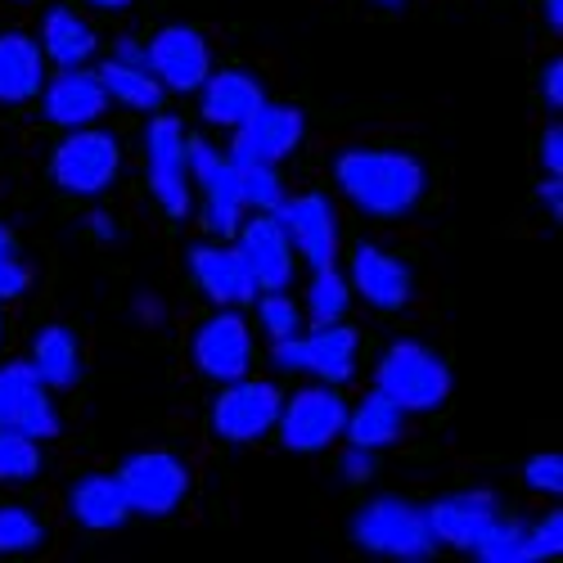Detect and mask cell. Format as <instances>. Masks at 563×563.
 <instances>
[{
	"label": "cell",
	"instance_id": "cell-1",
	"mask_svg": "<svg viewBox=\"0 0 563 563\" xmlns=\"http://www.w3.org/2000/svg\"><path fill=\"white\" fill-rule=\"evenodd\" d=\"M339 190L369 217H406L424 199L429 172L401 150H343L334 163Z\"/></svg>",
	"mask_w": 563,
	"mask_h": 563
},
{
	"label": "cell",
	"instance_id": "cell-2",
	"mask_svg": "<svg viewBox=\"0 0 563 563\" xmlns=\"http://www.w3.org/2000/svg\"><path fill=\"white\" fill-rule=\"evenodd\" d=\"M374 388L388 401H397L406 415L410 410H438L451 397V365L415 339L393 343L379 365H374Z\"/></svg>",
	"mask_w": 563,
	"mask_h": 563
},
{
	"label": "cell",
	"instance_id": "cell-3",
	"mask_svg": "<svg viewBox=\"0 0 563 563\" xmlns=\"http://www.w3.org/2000/svg\"><path fill=\"white\" fill-rule=\"evenodd\" d=\"M352 537H356L361 550L384 554V559H401V563L429 559L438 550V537L429 528V514L419 505H410V500H401V496L369 500L352 519Z\"/></svg>",
	"mask_w": 563,
	"mask_h": 563
},
{
	"label": "cell",
	"instance_id": "cell-4",
	"mask_svg": "<svg viewBox=\"0 0 563 563\" xmlns=\"http://www.w3.org/2000/svg\"><path fill=\"white\" fill-rule=\"evenodd\" d=\"M122 167V150H118V140L109 131H100L96 122L90 126H73L64 140H59V150L51 158V176L64 195H77V199H96L104 195L113 176Z\"/></svg>",
	"mask_w": 563,
	"mask_h": 563
},
{
	"label": "cell",
	"instance_id": "cell-5",
	"mask_svg": "<svg viewBox=\"0 0 563 563\" xmlns=\"http://www.w3.org/2000/svg\"><path fill=\"white\" fill-rule=\"evenodd\" d=\"M356 330L352 324H311V334H294L285 343H275V365L279 369H302L316 374L320 384H347L356 374Z\"/></svg>",
	"mask_w": 563,
	"mask_h": 563
},
{
	"label": "cell",
	"instance_id": "cell-6",
	"mask_svg": "<svg viewBox=\"0 0 563 563\" xmlns=\"http://www.w3.org/2000/svg\"><path fill=\"white\" fill-rule=\"evenodd\" d=\"M343 424H347V406L343 397L334 393V384H316V388H302L294 397H285V406H279V442H285L289 451H324L334 446L343 438Z\"/></svg>",
	"mask_w": 563,
	"mask_h": 563
},
{
	"label": "cell",
	"instance_id": "cell-7",
	"mask_svg": "<svg viewBox=\"0 0 563 563\" xmlns=\"http://www.w3.org/2000/svg\"><path fill=\"white\" fill-rule=\"evenodd\" d=\"M118 483L126 492L131 514L163 519V514H172L185 500V492H190V468H185L172 451H135L122 460Z\"/></svg>",
	"mask_w": 563,
	"mask_h": 563
},
{
	"label": "cell",
	"instance_id": "cell-8",
	"mask_svg": "<svg viewBox=\"0 0 563 563\" xmlns=\"http://www.w3.org/2000/svg\"><path fill=\"white\" fill-rule=\"evenodd\" d=\"M185 163H190V185L203 190L208 230L230 240L244 221V195H240V176H234V158L217 154L208 140H185Z\"/></svg>",
	"mask_w": 563,
	"mask_h": 563
},
{
	"label": "cell",
	"instance_id": "cell-9",
	"mask_svg": "<svg viewBox=\"0 0 563 563\" xmlns=\"http://www.w3.org/2000/svg\"><path fill=\"white\" fill-rule=\"evenodd\" d=\"M0 429L27 433L36 442L59 438V410L51 401V388L32 369V361L0 365Z\"/></svg>",
	"mask_w": 563,
	"mask_h": 563
},
{
	"label": "cell",
	"instance_id": "cell-10",
	"mask_svg": "<svg viewBox=\"0 0 563 563\" xmlns=\"http://www.w3.org/2000/svg\"><path fill=\"white\" fill-rule=\"evenodd\" d=\"M279 406H285V393L266 379H230L221 388V397L212 401V429L225 442H257L262 433L275 429Z\"/></svg>",
	"mask_w": 563,
	"mask_h": 563
},
{
	"label": "cell",
	"instance_id": "cell-11",
	"mask_svg": "<svg viewBox=\"0 0 563 563\" xmlns=\"http://www.w3.org/2000/svg\"><path fill=\"white\" fill-rule=\"evenodd\" d=\"M185 126L176 118H154L145 131V167H150V190L163 203L167 217L190 212V163H185Z\"/></svg>",
	"mask_w": 563,
	"mask_h": 563
},
{
	"label": "cell",
	"instance_id": "cell-12",
	"mask_svg": "<svg viewBox=\"0 0 563 563\" xmlns=\"http://www.w3.org/2000/svg\"><path fill=\"white\" fill-rule=\"evenodd\" d=\"M307 135V118L302 109L294 104H271L262 100L240 126H234V145H230V158L240 163H285Z\"/></svg>",
	"mask_w": 563,
	"mask_h": 563
},
{
	"label": "cell",
	"instance_id": "cell-13",
	"mask_svg": "<svg viewBox=\"0 0 563 563\" xmlns=\"http://www.w3.org/2000/svg\"><path fill=\"white\" fill-rule=\"evenodd\" d=\"M145 64L150 73L163 81V90H190L203 86V77L212 73V55H208V41L185 27V23H172V27H158L150 41H145Z\"/></svg>",
	"mask_w": 563,
	"mask_h": 563
},
{
	"label": "cell",
	"instance_id": "cell-14",
	"mask_svg": "<svg viewBox=\"0 0 563 563\" xmlns=\"http://www.w3.org/2000/svg\"><path fill=\"white\" fill-rule=\"evenodd\" d=\"M279 225H285L289 244L298 257H307L311 271L339 262V212L324 195H298L275 208Z\"/></svg>",
	"mask_w": 563,
	"mask_h": 563
},
{
	"label": "cell",
	"instance_id": "cell-15",
	"mask_svg": "<svg viewBox=\"0 0 563 563\" xmlns=\"http://www.w3.org/2000/svg\"><path fill=\"white\" fill-rule=\"evenodd\" d=\"M195 365L217 384H230V379H244L249 365H253V334H249V320L234 311V307H221L212 320L199 324L195 334Z\"/></svg>",
	"mask_w": 563,
	"mask_h": 563
},
{
	"label": "cell",
	"instance_id": "cell-16",
	"mask_svg": "<svg viewBox=\"0 0 563 563\" xmlns=\"http://www.w3.org/2000/svg\"><path fill=\"white\" fill-rule=\"evenodd\" d=\"M234 249L244 253L253 279H257V294L262 289H289L294 279V244L285 225H279L275 212H253L249 221H240L234 230Z\"/></svg>",
	"mask_w": 563,
	"mask_h": 563
},
{
	"label": "cell",
	"instance_id": "cell-17",
	"mask_svg": "<svg viewBox=\"0 0 563 563\" xmlns=\"http://www.w3.org/2000/svg\"><path fill=\"white\" fill-rule=\"evenodd\" d=\"M190 275L217 307H249L257 298V279L234 244H195Z\"/></svg>",
	"mask_w": 563,
	"mask_h": 563
},
{
	"label": "cell",
	"instance_id": "cell-18",
	"mask_svg": "<svg viewBox=\"0 0 563 563\" xmlns=\"http://www.w3.org/2000/svg\"><path fill=\"white\" fill-rule=\"evenodd\" d=\"M429 528L438 537V545H455V550H474L496 523H500V505L487 492H455L433 500L429 509Z\"/></svg>",
	"mask_w": 563,
	"mask_h": 563
},
{
	"label": "cell",
	"instance_id": "cell-19",
	"mask_svg": "<svg viewBox=\"0 0 563 563\" xmlns=\"http://www.w3.org/2000/svg\"><path fill=\"white\" fill-rule=\"evenodd\" d=\"M41 113L45 122H55L64 131L73 126H90V122H100L104 109H109V96H104V86L96 73H86V68H64L59 77L51 81H41Z\"/></svg>",
	"mask_w": 563,
	"mask_h": 563
},
{
	"label": "cell",
	"instance_id": "cell-20",
	"mask_svg": "<svg viewBox=\"0 0 563 563\" xmlns=\"http://www.w3.org/2000/svg\"><path fill=\"white\" fill-rule=\"evenodd\" d=\"M352 294H361L369 307L379 311H401L410 302V266L401 257H393L379 244H361L352 253V271H347Z\"/></svg>",
	"mask_w": 563,
	"mask_h": 563
},
{
	"label": "cell",
	"instance_id": "cell-21",
	"mask_svg": "<svg viewBox=\"0 0 563 563\" xmlns=\"http://www.w3.org/2000/svg\"><path fill=\"white\" fill-rule=\"evenodd\" d=\"M199 96H203V118L212 126H240L266 96H262V86L253 73H240V68H225V73H208L203 86H199Z\"/></svg>",
	"mask_w": 563,
	"mask_h": 563
},
{
	"label": "cell",
	"instance_id": "cell-22",
	"mask_svg": "<svg viewBox=\"0 0 563 563\" xmlns=\"http://www.w3.org/2000/svg\"><path fill=\"white\" fill-rule=\"evenodd\" d=\"M45 81V55L41 45L23 32L0 36V104H27L41 96Z\"/></svg>",
	"mask_w": 563,
	"mask_h": 563
},
{
	"label": "cell",
	"instance_id": "cell-23",
	"mask_svg": "<svg viewBox=\"0 0 563 563\" xmlns=\"http://www.w3.org/2000/svg\"><path fill=\"white\" fill-rule=\"evenodd\" d=\"M68 509H73V519L90 532H109V528H122L131 519V505H126V492H122L118 474L81 478L68 496Z\"/></svg>",
	"mask_w": 563,
	"mask_h": 563
},
{
	"label": "cell",
	"instance_id": "cell-24",
	"mask_svg": "<svg viewBox=\"0 0 563 563\" xmlns=\"http://www.w3.org/2000/svg\"><path fill=\"white\" fill-rule=\"evenodd\" d=\"M96 77H100V86H104L109 100H118V104H126V109H135V113H158V104H163V81L150 73L145 59H122V55H113L109 64H100Z\"/></svg>",
	"mask_w": 563,
	"mask_h": 563
},
{
	"label": "cell",
	"instance_id": "cell-25",
	"mask_svg": "<svg viewBox=\"0 0 563 563\" xmlns=\"http://www.w3.org/2000/svg\"><path fill=\"white\" fill-rule=\"evenodd\" d=\"M41 55L45 59H55L59 68H81V64H90V55H96V32H90V23L86 19H77L73 10H64V5H55L51 14L41 19Z\"/></svg>",
	"mask_w": 563,
	"mask_h": 563
},
{
	"label": "cell",
	"instance_id": "cell-26",
	"mask_svg": "<svg viewBox=\"0 0 563 563\" xmlns=\"http://www.w3.org/2000/svg\"><path fill=\"white\" fill-rule=\"evenodd\" d=\"M401 429H406V410L374 388L356 410H347L343 438L352 446H361V451H384V446H393L401 438Z\"/></svg>",
	"mask_w": 563,
	"mask_h": 563
},
{
	"label": "cell",
	"instance_id": "cell-27",
	"mask_svg": "<svg viewBox=\"0 0 563 563\" xmlns=\"http://www.w3.org/2000/svg\"><path fill=\"white\" fill-rule=\"evenodd\" d=\"M32 369L41 374L45 388H73L81 379V352L77 339L64 324H45L32 343Z\"/></svg>",
	"mask_w": 563,
	"mask_h": 563
},
{
	"label": "cell",
	"instance_id": "cell-28",
	"mask_svg": "<svg viewBox=\"0 0 563 563\" xmlns=\"http://www.w3.org/2000/svg\"><path fill=\"white\" fill-rule=\"evenodd\" d=\"M352 307V285L339 266H320L307 289V320L311 324H339Z\"/></svg>",
	"mask_w": 563,
	"mask_h": 563
},
{
	"label": "cell",
	"instance_id": "cell-29",
	"mask_svg": "<svg viewBox=\"0 0 563 563\" xmlns=\"http://www.w3.org/2000/svg\"><path fill=\"white\" fill-rule=\"evenodd\" d=\"M234 176H240L244 208H253V212H275L279 203L289 199L285 180H279V172L271 163H240V158H234Z\"/></svg>",
	"mask_w": 563,
	"mask_h": 563
},
{
	"label": "cell",
	"instance_id": "cell-30",
	"mask_svg": "<svg viewBox=\"0 0 563 563\" xmlns=\"http://www.w3.org/2000/svg\"><path fill=\"white\" fill-rule=\"evenodd\" d=\"M41 474V442L14 429H0V483H27Z\"/></svg>",
	"mask_w": 563,
	"mask_h": 563
},
{
	"label": "cell",
	"instance_id": "cell-31",
	"mask_svg": "<svg viewBox=\"0 0 563 563\" xmlns=\"http://www.w3.org/2000/svg\"><path fill=\"white\" fill-rule=\"evenodd\" d=\"M474 554L483 559V563H532V532L523 528V523H496L478 545H474Z\"/></svg>",
	"mask_w": 563,
	"mask_h": 563
},
{
	"label": "cell",
	"instance_id": "cell-32",
	"mask_svg": "<svg viewBox=\"0 0 563 563\" xmlns=\"http://www.w3.org/2000/svg\"><path fill=\"white\" fill-rule=\"evenodd\" d=\"M253 302H257V320H262L271 343H285V339L302 334V311L285 289H262V298H253Z\"/></svg>",
	"mask_w": 563,
	"mask_h": 563
},
{
	"label": "cell",
	"instance_id": "cell-33",
	"mask_svg": "<svg viewBox=\"0 0 563 563\" xmlns=\"http://www.w3.org/2000/svg\"><path fill=\"white\" fill-rule=\"evenodd\" d=\"M41 537H45V528L36 523V514H27L23 505H0V554L36 550Z\"/></svg>",
	"mask_w": 563,
	"mask_h": 563
},
{
	"label": "cell",
	"instance_id": "cell-34",
	"mask_svg": "<svg viewBox=\"0 0 563 563\" xmlns=\"http://www.w3.org/2000/svg\"><path fill=\"white\" fill-rule=\"evenodd\" d=\"M27 266L19 262L14 253V234L0 225V302H10V298H23L27 294Z\"/></svg>",
	"mask_w": 563,
	"mask_h": 563
},
{
	"label": "cell",
	"instance_id": "cell-35",
	"mask_svg": "<svg viewBox=\"0 0 563 563\" xmlns=\"http://www.w3.org/2000/svg\"><path fill=\"white\" fill-rule=\"evenodd\" d=\"M523 483H528L532 492H550V496H559V492H563V455H559V451L532 455V460L523 464Z\"/></svg>",
	"mask_w": 563,
	"mask_h": 563
},
{
	"label": "cell",
	"instance_id": "cell-36",
	"mask_svg": "<svg viewBox=\"0 0 563 563\" xmlns=\"http://www.w3.org/2000/svg\"><path fill=\"white\" fill-rule=\"evenodd\" d=\"M528 532H532V559H554L563 550V514H550L545 523H537Z\"/></svg>",
	"mask_w": 563,
	"mask_h": 563
},
{
	"label": "cell",
	"instance_id": "cell-37",
	"mask_svg": "<svg viewBox=\"0 0 563 563\" xmlns=\"http://www.w3.org/2000/svg\"><path fill=\"white\" fill-rule=\"evenodd\" d=\"M541 163H545L550 176L563 172V131H559V126H550V131L541 135Z\"/></svg>",
	"mask_w": 563,
	"mask_h": 563
},
{
	"label": "cell",
	"instance_id": "cell-38",
	"mask_svg": "<svg viewBox=\"0 0 563 563\" xmlns=\"http://www.w3.org/2000/svg\"><path fill=\"white\" fill-rule=\"evenodd\" d=\"M541 90H545L550 109H563V64L559 59H550V68L541 73Z\"/></svg>",
	"mask_w": 563,
	"mask_h": 563
},
{
	"label": "cell",
	"instance_id": "cell-39",
	"mask_svg": "<svg viewBox=\"0 0 563 563\" xmlns=\"http://www.w3.org/2000/svg\"><path fill=\"white\" fill-rule=\"evenodd\" d=\"M369 468H374V451H361V446H352V451L343 455V474H347L352 483L369 478Z\"/></svg>",
	"mask_w": 563,
	"mask_h": 563
},
{
	"label": "cell",
	"instance_id": "cell-40",
	"mask_svg": "<svg viewBox=\"0 0 563 563\" xmlns=\"http://www.w3.org/2000/svg\"><path fill=\"white\" fill-rule=\"evenodd\" d=\"M541 199L550 203V217L559 221V212H563V195H559V176H550V180L541 185Z\"/></svg>",
	"mask_w": 563,
	"mask_h": 563
},
{
	"label": "cell",
	"instance_id": "cell-41",
	"mask_svg": "<svg viewBox=\"0 0 563 563\" xmlns=\"http://www.w3.org/2000/svg\"><path fill=\"white\" fill-rule=\"evenodd\" d=\"M541 5H545V19H550V27L559 32V27H563V0H541Z\"/></svg>",
	"mask_w": 563,
	"mask_h": 563
},
{
	"label": "cell",
	"instance_id": "cell-42",
	"mask_svg": "<svg viewBox=\"0 0 563 563\" xmlns=\"http://www.w3.org/2000/svg\"><path fill=\"white\" fill-rule=\"evenodd\" d=\"M86 5H96V10H109V14H113V10H126L131 0H86Z\"/></svg>",
	"mask_w": 563,
	"mask_h": 563
},
{
	"label": "cell",
	"instance_id": "cell-43",
	"mask_svg": "<svg viewBox=\"0 0 563 563\" xmlns=\"http://www.w3.org/2000/svg\"><path fill=\"white\" fill-rule=\"evenodd\" d=\"M374 5H384V10H401L406 0H374Z\"/></svg>",
	"mask_w": 563,
	"mask_h": 563
}]
</instances>
